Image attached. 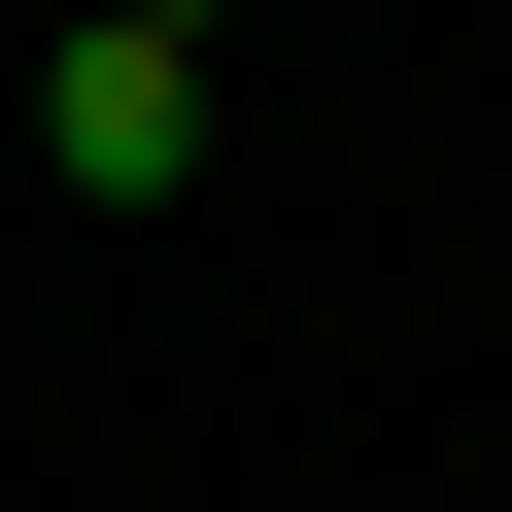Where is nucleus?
I'll return each mask as SVG.
<instances>
[{"label":"nucleus","mask_w":512,"mask_h":512,"mask_svg":"<svg viewBox=\"0 0 512 512\" xmlns=\"http://www.w3.org/2000/svg\"><path fill=\"white\" fill-rule=\"evenodd\" d=\"M35 171H69V205H171V171H205V69H171V35H69V69H35Z\"/></svg>","instance_id":"f257e3e1"},{"label":"nucleus","mask_w":512,"mask_h":512,"mask_svg":"<svg viewBox=\"0 0 512 512\" xmlns=\"http://www.w3.org/2000/svg\"><path fill=\"white\" fill-rule=\"evenodd\" d=\"M103 35H171V69H205V35H239V0H103Z\"/></svg>","instance_id":"f03ea898"}]
</instances>
